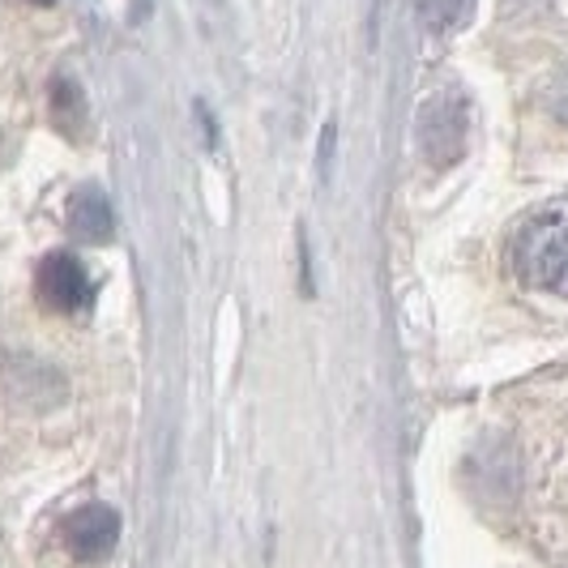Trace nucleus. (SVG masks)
Instances as JSON below:
<instances>
[{
    "label": "nucleus",
    "instance_id": "nucleus-3",
    "mask_svg": "<svg viewBox=\"0 0 568 568\" xmlns=\"http://www.w3.org/2000/svg\"><path fill=\"white\" fill-rule=\"evenodd\" d=\"M34 295L48 313L73 316L85 313L90 300H94V283L85 274V265L69 253H52L39 261V274H34Z\"/></svg>",
    "mask_w": 568,
    "mask_h": 568
},
{
    "label": "nucleus",
    "instance_id": "nucleus-6",
    "mask_svg": "<svg viewBox=\"0 0 568 568\" xmlns=\"http://www.w3.org/2000/svg\"><path fill=\"white\" fill-rule=\"evenodd\" d=\"M52 124L69 142H85V133H90V99L78 85V78H57L52 82Z\"/></svg>",
    "mask_w": 568,
    "mask_h": 568
},
{
    "label": "nucleus",
    "instance_id": "nucleus-5",
    "mask_svg": "<svg viewBox=\"0 0 568 568\" xmlns=\"http://www.w3.org/2000/svg\"><path fill=\"white\" fill-rule=\"evenodd\" d=\"M64 223L69 231L82 240V244H108L115 235V214H112V201L103 189L85 184L69 197V210H64Z\"/></svg>",
    "mask_w": 568,
    "mask_h": 568
},
{
    "label": "nucleus",
    "instance_id": "nucleus-8",
    "mask_svg": "<svg viewBox=\"0 0 568 568\" xmlns=\"http://www.w3.org/2000/svg\"><path fill=\"white\" fill-rule=\"evenodd\" d=\"M547 108L560 115V120H568V64L547 85Z\"/></svg>",
    "mask_w": 568,
    "mask_h": 568
},
{
    "label": "nucleus",
    "instance_id": "nucleus-7",
    "mask_svg": "<svg viewBox=\"0 0 568 568\" xmlns=\"http://www.w3.org/2000/svg\"><path fill=\"white\" fill-rule=\"evenodd\" d=\"M475 0H415V13L427 30L445 34V30H457L466 18H470Z\"/></svg>",
    "mask_w": 568,
    "mask_h": 568
},
{
    "label": "nucleus",
    "instance_id": "nucleus-2",
    "mask_svg": "<svg viewBox=\"0 0 568 568\" xmlns=\"http://www.w3.org/2000/svg\"><path fill=\"white\" fill-rule=\"evenodd\" d=\"M470 145V103L462 90H436L419 108V150L432 168H454Z\"/></svg>",
    "mask_w": 568,
    "mask_h": 568
},
{
    "label": "nucleus",
    "instance_id": "nucleus-4",
    "mask_svg": "<svg viewBox=\"0 0 568 568\" xmlns=\"http://www.w3.org/2000/svg\"><path fill=\"white\" fill-rule=\"evenodd\" d=\"M60 539H64V551L82 565H99L108 560L120 542V513L108 509V505H82L64 517L60 526Z\"/></svg>",
    "mask_w": 568,
    "mask_h": 568
},
{
    "label": "nucleus",
    "instance_id": "nucleus-10",
    "mask_svg": "<svg viewBox=\"0 0 568 568\" xmlns=\"http://www.w3.org/2000/svg\"><path fill=\"white\" fill-rule=\"evenodd\" d=\"M34 4H52V0H34Z\"/></svg>",
    "mask_w": 568,
    "mask_h": 568
},
{
    "label": "nucleus",
    "instance_id": "nucleus-9",
    "mask_svg": "<svg viewBox=\"0 0 568 568\" xmlns=\"http://www.w3.org/2000/svg\"><path fill=\"white\" fill-rule=\"evenodd\" d=\"M334 142H338V129L325 124V138H321V171H329V154H334Z\"/></svg>",
    "mask_w": 568,
    "mask_h": 568
},
{
    "label": "nucleus",
    "instance_id": "nucleus-1",
    "mask_svg": "<svg viewBox=\"0 0 568 568\" xmlns=\"http://www.w3.org/2000/svg\"><path fill=\"white\" fill-rule=\"evenodd\" d=\"M513 270L526 286L568 300V205H547L517 227Z\"/></svg>",
    "mask_w": 568,
    "mask_h": 568
}]
</instances>
